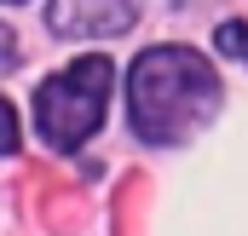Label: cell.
<instances>
[{
    "mask_svg": "<svg viewBox=\"0 0 248 236\" xmlns=\"http://www.w3.org/2000/svg\"><path fill=\"white\" fill-rule=\"evenodd\" d=\"M127 98H133V133L144 144H179L219 104V75L185 46H150L133 63Z\"/></svg>",
    "mask_w": 248,
    "mask_h": 236,
    "instance_id": "1",
    "label": "cell"
},
{
    "mask_svg": "<svg viewBox=\"0 0 248 236\" xmlns=\"http://www.w3.org/2000/svg\"><path fill=\"white\" fill-rule=\"evenodd\" d=\"M133 23V0H52V29L81 41V35H122Z\"/></svg>",
    "mask_w": 248,
    "mask_h": 236,
    "instance_id": "3",
    "label": "cell"
},
{
    "mask_svg": "<svg viewBox=\"0 0 248 236\" xmlns=\"http://www.w3.org/2000/svg\"><path fill=\"white\" fill-rule=\"evenodd\" d=\"M12 6H17V0H12Z\"/></svg>",
    "mask_w": 248,
    "mask_h": 236,
    "instance_id": "5",
    "label": "cell"
},
{
    "mask_svg": "<svg viewBox=\"0 0 248 236\" xmlns=\"http://www.w3.org/2000/svg\"><path fill=\"white\" fill-rule=\"evenodd\" d=\"M110 81H116V69H110V58H98V52H93V58H75L63 75H52V81H41V92H35L41 138H46L52 150H75L87 133H98Z\"/></svg>",
    "mask_w": 248,
    "mask_h": 236,
    "instance_id": "2",
    "label": "cell"
},
{
    "mask_svg": "<svg viewBox=\"0 0 248 236\" xmlns=\"http://www.w3.org/2000/svg\"><path fill=\"white\" fill-rule=\"evenodd\" d=\"M219 52L248 58V23H225V29H219Z\"/></svg>",
    "mask_w": 248,
    "mask_h": 236,
    "instance_id": "4",
    "label": "cell"
}]
</instances>
